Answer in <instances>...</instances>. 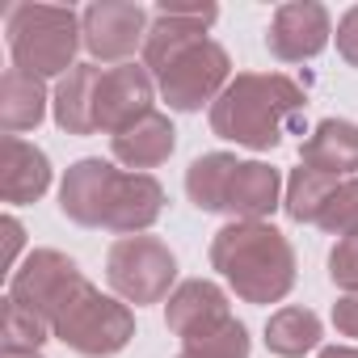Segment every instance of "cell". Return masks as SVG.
I'll list each match as a JSON object with an SVG mask.
<instances>
[{
	"instance_id": "1",
	"label": "cell",
	"mask_w": 358,
	"mask_h": 358,
	"mask_svg": "<svg viewBox=\"0 0 358 358\" xmlns=\"http://www.w3.org/2000/svg\"><path fill=\"white\" fill-rule=\"evenodd\" d=\"M59 211L80 228H106L118 236H139L160 220L164 190L152 173H127L101 156H85L64 173Z\"/></svg>"
},
{
	"instance_id": "2",
	"label": "cell",
	"mask_w": 358,
	"mask_h": 358,
	"mask_svg": "<svg viewBox=\"0 0 358 358\" xmlns=\"http://www.w3.org/2000/svg\"><path fill=\"white\" fill-rule=\"evenodd\" d=\"M303 89L282 72H241L211 106V131L228 143L270 152L303 110Z\"/></svg>"
},
{
	"instance_id": "3",
	"label": "cell",
	"mask_w": 358,
	"mask_h": 358,
	"mask_svg": "<svg viewBox=\"0 0 358 358\" xmlns=\"http://www.w3.org/2000/svg\"><path fill=\"white\" fill-rule=\"evenodd\" d=\"M211 266L245 303H278L295 287V253L266 220H232L211 241Z\"/></svg>"
},
{
	"instance_id": "4",
	"label": "cell",
	"mask_w": 358,
	"mask_h": 358,
	"mask_svg": "<svg viewBox=\"0 0 358 358\" xmlns=\"http://www.w3.org/2000/svg\"><path fill=\"white\" fill-rule=\"evenodd\" d=\"M5 34L13 51V68L47 80L68 76L76 68V51L85 47L80 17L68 5H9L5 9Z\"/></svg>"
},
{
	"instance_id": "5",
	"label": "cell",
	"mask_w": 358,
	"mask_h": 358,
	"mask_svg": "<svg viewBox=\"0 0 358 358\" xmlns=\"http://www.w3.org/2000/svg\"><path fill=\"white\" fill-rule=\"evenodd\" d=\"M51 337L80 358H110L135 337V316L122 299L101 295L89 278H80L76 291L51 316Z\"/></svg>"
},
{
	"instance_id": "6",
	"label": "cell",
	"mask_w": 358,
	"mask_h": 358,
	"mask_svg": "<svg viewBox=\"0 0 358 358\" xmlns=\"http://www.w3.org/2000/svg\"><path fill=\"white\" fill-rule=\"evenodd\" d=\"M152 80L160 85V97L169 101V110L194 114L207 101L215 106V97L232 85V59H228V51L220 43L199 38V43H190L182 51H173L152 72Z\"/></svg>"
},
{
	"instance_id": "7",
	"label": "cell",
	"mask_w": 358,
	"mask_h": 358,
	"mask_svg": "<svg viewBox=\"0 0 358 358\" xmlns=\"http://www.w3.org/2000/svg\"><path fill=\"white\" fill-rule=\"evenodd\" d=\"M106 278L127 303H160L177 282V257L156 236H122L110 245Z\"/></svg>"
},
{
	"instance_id": "8",
	"label": "cell",
	"mask_w": 358,
	"mask_h": 358,
	"mask_svg": "<svg viewBox=\"0 0 358 358\" xmlns=\"http://www.w3.org/2000/svg\"><path fill=\"white\" fill-rule=\"evenodd\" d=\"M152 17L143 5L131 0H93L80 13V34H85V51L93 55V64H127L143 43H148Z\"/></svg>"
},
{
	"instance_id": "9",
	"label": "cell",
	"mask_w": 358,
	"mask_h": 358,
	"mask_svg": "<svg viewBox=\"0 0 358 358\" xmlns=\"http://www.w3.org/2000/svg\"><path fill=\"white\" fill-rule=\"evenodd\" d=\"M80 278H85L80 266H76L72 257H64L59 249H34V253L9 274V295H5V299L22 303L26 312L43 316V320L51 324V316H55L59 303L76 291Z\"/></svg>"
},
{
	"instance_id": "10",
	"label": "cell",
	"mask_w": 358,
	"mask_h": 358,
	"mask_svg": "<svg viewBox=\"0 0 358 358\" xmlns=\"http://www.w3.org/2000/svg\"><path fill=\"white\" fill-rule=\"evenodd\" d=\"M152 101H156V85H152L148 68H139V64L101 68L97 97H93V122H97V131H106L114 139L127 127H135L139 118H148Z\"/></svg>"
},
{
	"instance_id": "11",
	"label": "cell",
	"mask_w": 358,
	"mask_h": 358,
	"mask_svg": "<svg viewBox=\"0 0 358 358\" xmlns=\"http://www.w3.org/2000/svg\"><path fill=\"white\" fill-rule=\"evenodd\" d=\"M329 34H333V22L324 5H316V0H287L270 17L266 47L282 64H303L329 47Z\"/></svg>"
},
{
	"instance_id": "12",
	"label": "cell",
	"mask_w": 358,
	"mask_h": 358,
	"mask_svg": "<svg viewBox=\"0 0 358 358\" xmlns=\"http://www.w3.org/2000/svg\"><path fill=\"white\" fill-rule=\"evenodd\" d=\"M51 190V160L43 148L26 143L22 135L0 139V199L9 207L38 203Z\"/></svg>"
},
{
	"instance_id": "13",
	"label": "cell",
	"mask_w": 358,
	"mask_h": 358,
	"mask_svg": "<svg viewBox=\"0 0 358 358\" xmlns=\"http://www.w3.org/2000/svg\"><path fill=\"white\" fill-rule=\"evenodd\" d=\"M228 316H232L228 295H224V287H215L211 278H190V282H182V287L169 295V308H164L169 333L182 337V341H190V337H199V333H211V329L224 324Z\"/></svg>"
},
{
	"instance_id": "14",
	"label": "cell",
	"mask_w": 358,
	"mask_h": 358,
	"mask_svg": "<svg viewBox=\"0 0 358 358\" xmlns=\"http://www.w3.org/2000/svg\"><path fill=\"white\" fill-rule=\"evenodd\" d=\"M282 203V173L266 160H241L228 186L224 211L232 220H266Z\"/></svg>"
},
{
	"instance_id": "15",
	"label": "cell",
	"mask_w": 358,
	"mask_h": 358,
	"mask_svg": "<svg viewBox=\"0 0 358 358\" xmlns=\"http://www.w3.org/2000/svg\"><path fill=\"white\" fill-rule=\"evenodd\" d=\"M110 148H114V160L118 164H127L131 173H139V169H156V164H164L173 156L177 131H173L169 114L152 110L148 118H139L135 127H127L122 135H114Z\"/></svg>"
},
{
	"instance_id": "16",
	"label": "cell",
	"mask_w": 358,
	"mask_h": 358,
	"mask_svg": "<svg viewBox=\"0 0 358 358\" xmlns=\"http://www.w3.org/2000/svg\"><path fill=\"white\" fill-rule=\"evenodd\" d=\"M97 80H101V64H76L51 93V114L55 127L68 135H93V97H97Z\"/></svg>"
},
{
	"instance_id": "17",
	"label": "cell",
	"mask_w": 358,
	"mask_h": 358,
	"mask_svg": "<svg viewBox=\"0 0 358 358\" xmlns=\"http://www.w3.org/2000/svg\"><path fill=\"white\" fill-rule=\"evenodd\" d=\"M303 164L329 177H350L358 173V127L345 118H324L316 131L303 139Z\"/></svg>"
},
{
	"instance_id": "18",
	"label": "cell",
	"mask_w": 358,
	"mask_h": 358,
	"mask_svg": "<svg viewBox=\"0 0 358 358\" xmlns=\"http://www.w3.org/2000/svg\"><path fill=\"white\" fill-rule=\"evenodd\" d=\"M47 85L22 68H9L0 80V131L5 135H22L34 131L47 118Z\"/></svg>"
},
{
	"instance_id": "19",
	"label": "cell",
	"mask_w": 358,
	"mask_h": 358,
	"mask_svg": "<svg viewBox=\"0 0 358 358\" xmlns=\"http://www.w3.org/2000/svg\"><path fill=\"white\" fill-rule=\"evenodd\" d=\"M236 156L228 152H207L186 169V194L199 211H224L228 203V186H232V173H236Z\"/></svg>"
},
{
	"instance_id": "20",
	"label": "cell",
	"mask_w": 358,
	"mask_h": 358,
	"mask_svg": "<svg viewBox=\"0 0 358 358\" xmlns=\"http://www.w3.org/2000/svg\"><path fill=\"white\" fill-rule=\"evenodd\" d=\"M266 345L278 358H303L320 345V316L312 308H278L266 324Z\"/></svg>"
},
{
	"instance_id": "21",
	"label": "cell",
	"mask_w": 358,
	"mask_h": 358,
	"mask_svg": "<svg viewBox=\"0 0 358 358\" xmlns=\"http://www.w3.org/2000/svg\"><path fill=\"white\" fill-rule=\"evenodd\" d=\"M337 186H341L337 177H329V173H316V169L299 164V169H291V177H287L282 207H287V215H291L295 224H316V220H320V211H324V203H329V194H333Z\"/></svg>"
},
{
	"instance_id": "22",
	"label": "cell",
	"mask_w": 358,
	"mask_h": 358,
	"mask_svg": "<svg viewBox=\"0 0 358 358\" xmlns=\"http://www.w3.org/2000/svg\"><path fill=\"white\" fill-rule=\"evenodd\" d=\"M177 358H249V329L236 316H228L211 333H199V337L182 341V354Z\"/></svg>"
},
{
	"instance_id": "23",
	"label": "cell",
	"mask_w": 358,
	"mask_h": 358,
	"mask_svg": "<svg viewBox=\"0 0 358 358\" xmlns=\"http://www.w3.org/2000/svg\"><path fill=\"white\" fill-rule=\"evenodd\" d=\"M0 337L5 350H43V341L51 337V324L34 312H26L22 303L5 299V320H0Z\"/></svg>"
},
{
	"instance_id": "24",
	"label": "cell",
	"mask_w": 358,
	"mask_h": 358,
	"mask_svg": "<svg viewBox=\"0 0 358 358\" xmlns=\"http://www.w3.org/2000/svg\"><path fill=\"white\" fill-rule=\"evenodd\" d=\"M329 236H358V177H345V182L329 194L320 220H316Z\"/></svg>"
},
{
	"instance_id": "25",
	"label": "cell",
	"mask_w": 358,
	"mask_h": 358,
	"mask_svg": "<svg viewBox=\"0 0 358 358\" xmlns=\"http://www.w3.org/2000/svg\"><path fill=\"white\" fill-rule=\"evenodd\" d=\"M329 278L345 291L358 295V236H341L329 253Z\"/></svg>"
},
{
	"instance_id": "26",
	"label": "cell",
	"mask_w": 358,
	"mask_h": 358,
	"mask_svg": "<svg viewBox=\"0 0 358 358\" xmlns=\"http://www.w3.org/2000/svg\"><path fill=\"white\" fill-rule=\"evenodd\" d=\"M337 55L350 68H358V5L345 9V17L337 22Z\"/></svg>"
},
{
	"instance_id": "27",
	"label": "cell",
	"mask_w": 358,
	"mask_h": 358,
	"mask_svg": "<svg viewBox=\"0 0 358 358\" xmlns=\"http://www.w3.org/2000/svg\"><path fill=\"white\" fill-rule=\"evenodd\" d=\"M333 324L341 337H354L358 341V295H341L333 303Z\"/></svg>"
},
{
	"instance_id": "28",
	"label": "cell",
	"mask_w": 358,
	"mask_h": 358,
	"mask_svg": "<svg viewBox=\"0 0 358 358\" xmlns=\"http://www.w3.org/2000/svg\"><path fill=\"white\" fill-rule=\"evenodd\" d=\"M0 232H5V270H17V253L26 245V228L13 215H5V220H0Z\"/></svg>"
},
{
	"instance_id": "29",
	"label": "cell",
	"mask_w": 358,
	"mask_h": 358,
	"mask_svg": "<svg viewBox=\"0 0 358 358\" xmlns=\"http://www.w3.org/2000/svg\"><path fill=\"white\" fill-rule=\"evenodd\" d=\"M316 358H358V350L354 345H324Z\"/></svg>"
},
{
	"instance_id": "30",
	"label": "cell",
	"mask_w": 358,
	"mask_h": 358,
	"mask_svg": "<svg viewBox=\"0 0 358 358\" xmlns=\"http://www.w3.org/2000/svg\"><path fill=\"white\" fill-rule=\"evenodd\" d=\"M0 358H43V350H0Z\"/></svg>"
}]
</instances>
